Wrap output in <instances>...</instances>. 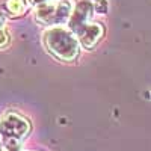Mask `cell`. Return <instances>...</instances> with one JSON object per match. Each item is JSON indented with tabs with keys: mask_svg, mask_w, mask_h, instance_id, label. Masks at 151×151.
I'll return each mask as SVG.
<instances>
[{
	"mask_svg": "<svg viewBox=\"0 0 151 151\" xmlns=\"http://www.w3.org/2000/svg\"><path fill=\"white\" fill-rule=\"evenodd\" d=\"M94 3L89 0H80L73 8L71 17L68 20V29L77 36L83 48L92 50L104 35V27L100 23H91L94 14Z\"/></svg>",
	"mask_w": 151,
	"mask_h": 151,
	"instance_id": "cell-1",
	"label": "cell"
},
{
	"mask_svg": "<svg viewBox=\"0 0 151 151\" xmlns=\"http://www.w3.org/2000/svg\"><path fill=\"white\" fill-rule=\"evenodd\" d=\"M42 44L45 50L62 62H73L80 52V42L70 29L53 26L42 33Z\"/></svg>",
	"mask_w": 151,
	"mask_h": 151,
	"instance_id": "cell-2",
	"label": "cell"
},
{
	"mask_svg": "<svg viewBox=\"0 0 151 151\" xmlns=\"http://www.w3.org/2000/svg\"><path fill=\"white\" fill-rule=\"evenodd\" d=\"M30 124L17 112H6L0 121V139L6 150L18 148L21 141L29 134Z\"/></svg>",
	"mask_w": 151,
	"mask_h": 151,
	"instance_id": "cell-3",
	"label": "cell"
},
{
	"mask_svg": "<svg viewBox=\"0 0 151 151\" xmlns=\"http://www.w3.org/2000/svg\"><path fill=\"white\" fill-rule=\"evenodd\" d=\"M73 12V3L70 0H52L35 6V20L38 24L47 27L60 26L68 23Z\"/></svg>",
	"mask_w": 151,
	"mask_h": 151,
	"instance_id": "cell-4",
	"label": "cell"
},
{
	"mask_svg": "<svg viewBox=\"0 0 151 151\" xmlns=\"http://www.w3.org/2000/svg\"><path fill=\"white\" fill-rule=\"evenodd\" d=\"M5 8H6V15L15 18V17L24 15L26 11L29 8H32V5L29 0H6Z\"/></svg>",
	"mask_w": 151,
	"mask_h": 151,
	"instance_id": "cell-5",
	"label": "cell"
},
{
	"mask_svg": "<svg viewBox=\"0 0 151 151\" xmlns=\"http://www.w3.org/2000/svg\"><path fill=\"white\" fill-rule=\"evenodd\" d=\"M9 33L6 30V14L5 12H2V9H0V50L5 48L9 45Z\"/></svg>",
	"mask_w": 151,
	"mask_h": 151,
	"instance_id": "cell-6",
	"label": "cell"
},
{
	"mask_svg": "<svg viewBox=\"0 0 151 151\" xmlns=\"http://www.w3.org/2000/svg\"><path fill=\"white\" fill-rule=\"evenodd\" d=\"M29 2H30L32 8H35V6H38V5H42V3H47V2H52V0H29Z\"/></svg>",
	"mask_w": 151,
	"mask_h": 151,
	"instance_id": "cell-7",
	"label": "cell"
},
{
	"mask_svg": "<svg viewBox=\"0 0 151 151\" xmlns=\"http://www.w3.org/2000/svg\"><path fill=\"white\" fill-rule=\"evenodd\" d=\"M0 145H2V139H0ZM0 151H2V147H0Z\"/></svg>",
	"mask_w": 151,
	"mask_h": 151,
	"instance_id": "cell-8",
	"label": "cell"
}]
</instances>
